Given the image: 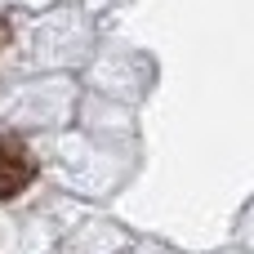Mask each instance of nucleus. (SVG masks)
<instances>
[{
  "label": "nucleus",
  "instance_id": "1",
  "mask_svg": "<svg viewBox=\"0 0 254 254\" xmlns=\"http://www.w3.org/2000/svg\"><path fill=\"white\" fill-rule=\"evenodd\" d=\"M31 179H36V156L27 152V143L0 134V196H18Z\"/></svg>",
  "mask_w": 254,
  "mask_h": 254
}]
</instances>
